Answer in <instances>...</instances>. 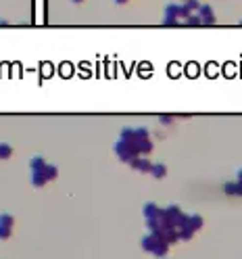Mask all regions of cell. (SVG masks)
Returning a JSON list of instances; mask_svg holds the SVG:
<instances>
[{
	"label": "cell",
	"instance_id": "1",
	"mask_svg": "<svg viewBox=\"0 0 242 259\" xmlns=\"http://www.w3.org/2000/svg\"><path fill=\"white\" fill-rule=\"evenodd\" d=\"M153 151V142L148 138L146 130L140 128H128L121 132V138L115 142V153L121 161L132 163L138 157H146Z\"/></svg>",
	"mask_w": 242,
	"mask_h": 259
},
{
	"label": "cell",
	"instance_id": "2",
	"mask_svg": "<svg viewBox=\"0 0 242 259\" xmlns=\"http://www.w3.org/2000/svg\"><path fill=\"white\" fill-rule=\"evenodd\" d=\"M13 226H15V215H11V213H0V240L11 238Z\"/></svg>",
	"mask_w": 242,
	"mask_h": 259
},
{
	"label": "cell",
	"instance_id": "3",
	"mask_svg": "<svg viewBox=\"0 0 242 259\" xmlns=\"http://www.w3.org/2000/svg\"><path fill=\"white\" fill-rule=\"evenodd\" d=\"M46 182H50V180H48V176L44 174V167H42V169L32 171V184H34L36 188H44Z\"/></svg>",
	"mask_w": 242,
	"mask_h": 259
},
{
	"label": "cell",
	"instance_id": "4",
	"mask_svg": "<svg viewBox=\"0 0 242 259\" xmlns=\"http://www.w3.org/2000/svg\"><path fill=\"white\" fill-rule=\"evenodd\" d=\"M130 165L134 167V169H140V171H151L153 163H151V161H146L144 157H138V159H134V161L130 163Z\"/></svg>",
	"mask_w": 242,
	"mask_h": 259
},
{
	"label": "cell",
	"instance_id": "5",
	"mask_svg": "<svg viewBox=\"0 0 242 259\" xmlns=\"http://www.w3.org/2000/svg\"><path fill=\"white\" fill-rule=\"evenodd\" d=\"M46 165V161H44V157L42 155H34L32 159H29V169L36 171V169H42Z\"/></svg>",
	"mask_w": 242,
	"mask_h": 259
},
{
	"label": "cell",
	"instance_id": "6",
	"mask_svg": "<svg viewBox=\"0 0 242 259\" xmlns=\"http://www.w3.org/2000/svg\"><path fill=\"white\" fill-rule=\"evenodd\" d=\"M13 146L9 142H0V159H11L13 157Z\"/></svg>",
	"mask_w": 242,
	"mask_h": 259
},
{
	"label": "cell",
	"instance_id": "7",
	"mask_svg": "<svg viewBox=\"0 0 242 259\" xmlns=\"http://www.w3.org/2000/svg\"><path fill=\"white\" fill-rule=\"evenodd\" d=\"M151 171H153L154 178H165V176H167V167L163 165V163H161V165H159V163H157V165H153Z\"/></svg>",
	"mask_w": 242,
	"mask_h": 259
},
{
	"label": "cell",
	"instance_id": "8",
	"mask_svg": "<svg viewBox=\"0 0 242 259\" xmlns=\"http://www.w3.org/2000/svg\"><path fill=\"white\" fill-rule=\"evenodd\" d=\"M44 174L48 176V180H57L59 169H57V165H50V163H46V165H44Z\"/></svg>",
	"mask_w": 242,
	"mask_h": 259
},
{
	"label": "cell",
	"instance_id": "9",
	"mask_svg": "<svg viewBox=\"0 0 242 259\" xmlns=\"http://www.w3.org/2000/svg\"><path fill=\"white\" fill-rule=\"evenodd\" d=\"M161 259H165V257H161Z\"/></svg>",
	"mask_w": 242,
	"mask_h": 259
}]
</instances>
